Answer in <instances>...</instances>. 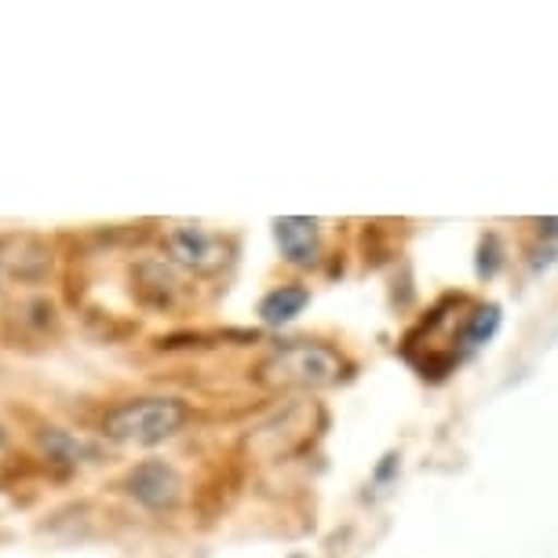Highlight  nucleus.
Wrapping results in <instances>:
<instances>
[{
  "label": "nucleus",
  "mask_w": 558,
  "mask_h": 558,
  "mask_svg": "<svg viewBox=\"0 0 558 558\" xmlns=\"http://www.w3.org/2000/svg\"><path fill=\"white\" fill-rule=\"evenodd\" d=\"M19 322H23V329H34L37 336H48V329H56V307H51L48 300H26V303H19V307L12 311Z\"/></svg>",
  "instance_id": "obj_10"
},
{
  "label": "nucleus",
  "mask_w": 558,
  "mask_h": 558,
  "mask_svg": "<svg viewBox=\"0 0 558 558\" xmlns=\"http://www.w3.org/2000/svg\"><path fill=\"white\" fill-rule=\"evenodd\" d=\"M40 449H45V457L51 463H62V468H77L81 460H96L99 452L92 441H84L77 435H70V430H59V427H48L40 430Z\"/></svg>",
  "instance_id": "obj_7"
},
{
  "label": "nucleus",
  "mask_w": 558,
  "mask_h": 558,
  "mask_svg": "<svg viewBox=\"0 0 558 558\" xmlns=\"http://www.w3.org/2000/svg\"><path fill=\"white\" fill-rule=\"evenodd\" d=\"M191 409L179 398H165V395H150V398H132V402H121L118 409H110L102 416V438L118 441V446H161L183 430Z\"/></svg>",
  "instance_id": "obj_2"
},
{
  "label": "nucleus",
  "mask_w": 558,
  "mask_h": 558,
  "mask_svg": "<svg viewBox=\"0 0 558 558\" xmlns=\"http://www.w3.org/2000/svg\"><path fill=\"white\" fill-rule=\"evenodd\" d=\"M274 238H278L281 256L296 267H311L318 259V219L307 216H281L274 219Z\"/></svg>",
  "instance_id": "obj_5"
},
{
  "label": "nucleus",
  "mask_w": 558,
  "mask_h": 558,
  "mask_svg": "<svg viewBox=\"0 0 558 558\" xmlns=\"http://www.w3.org/2000/svg\"><path fill=\"white\" fill-rule=\"evenodd\" d=\"M168 252H172L175 263H183V267H191L197 274H213L227 263L223 241L202 227H191V223L168 230Z\"/></svg>",
  "instance_id": "obj_4"
},
{
  "label": "nucleus",
  "mask_w": 558,
  "mask_h": 558,
  "mask_svg": "<svg viewBox=\"0 0 558 558\" xmlns=\"http://www.w3.org/2000/svg\"><path fill=\"white\" fill-rule=\"evenodd\" d=\"M500 322H504V314H500L497 303H486V307H478L475 314H471V322L463 325L460 343L468 347V351H475V347H486L493 336L500 332Z\"/></svg>",
  "instance_id": "obj_9"
},
{
  "label": "nucleus",
  "mask_w": 558,
  "mask_h": 558,
  "mask_svg": "<svg viewBox=\"0 0 558 558\" xmlns=\"http://www.w3.org/2000/svg\"><path fill=\"white\" fill-rule=\"evenodd\" d=\"M343 368V357L329 343L296 340L263 357L256 365V384L270 391H322V387L340 384Z\"/></svg>",
  "instance_id": "obj_1"
},
{
  "label": "nucleus",
  "mask_w": 558,
  "mask_h": 558,
  "mask_svg": "<svg viewBox=\"0 0 558 558\" xmlns=\"http://www.w3.org/2000/svg\"><path fill=\"white\" fill-rule=\"evenodd\" d=\"M183 475L165 460H143L124 475V493L146 511H172L183 500Z\"/></svg>",
  "instance_id": "obj_3"
},
{
  "label": "nucleus",
  "mask_w": 558,
  "mask_h": 558,
  "mask_svg": "<svg viewBox=\"0 0 558 558\" xmlns=\"http://www.w3.org/2000/svg\"><path fill=\"white\" fill-rule=\"evenodd\" d=\"M307 303H311V292L303 286H281L259 300V318L267 325H286L296 318V314H303Z\"/></svg>",
  "instance_id": "obj_8"
},
{
  "label": "nucleus",
  "mask_w": 558,
  "mask_h": 558,
  "mask_svg": "<svg viewBox=\"0 0 558 558\" xmlns=\"http://www.w3.org/2000/svg\"><path fill=\"white\" fill-rule=\"evenodd\" d=\"M536 227H541L544 238H558V219H536Z\"/></svg>",
  "instance_id": "obj_12"
},
{
  "label": "nucleus",
  "mask_w": 558,
  "mask_h": 558,
  "mask_svg": "<svg viewBox=\"0 0 558 558\" xmlns=\"http://www.w3.org/2000/svg\"><path fill=\"white\" fill-rule=\"evenodd\" d=\"M132 292L143 307L150 311H168L179 296V281L175 274L157 259H143L140 267L132 270Z\"/></svg>",
  "instance_id": "obj_6"
},
{
  "label": "nucleus",
  "mask_w": 558,
  "mask_h": 558,
  "mask_svg": "<svg viewBox=\"0 0 558 558\" xmlns=\"http://www.w3.org/2000/svg\"><path fill=\"white\" fill-rule=\"evenodd\" d=\"M292 558H307V555H292Z\"/></svg>",
  "instance_id": "obj_13"
},
{
  "label": "nucleus",
  "mask_w": 558,
  "mask_h": 558,
  "mask_svg": "<svg viewBox=\"0 0 558 558\" xmlns=\"http://www.w3.org/2000/svg\"><path fill=\"white\" fill-rule=\"evenodd\" d=\"M500 241L497 238H486V241H482V252H478V274H482V278H493V274H497L500 270Z\"/></svg>",
  "instance_id": "obj_11"
}]
</instances>
